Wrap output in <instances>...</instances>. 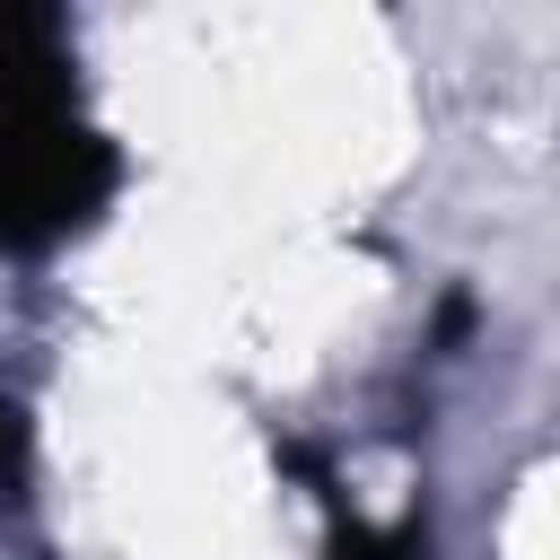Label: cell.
<instances>
[{
	"mask_svg": "<svg viewBox=\"0 0 560 560\" xmlns=\"http://www.w3.org/2000/svg\"><path fill=\"white\" fill-rule=\"evenodd\" d=\"M122 158L88 122L70 18L44 0H0V245L44 254L114 201Z\"/></svg>",
	"mask_w": 560,
	"mask_h": 560,
	"instance_id": "6da1fadb",
	"label": "cell"
},
{
	"mask_svg": "<svg viewBox=\"0 0 560 560\" xmlns=\"http://www.w3.org/2000/svg\"><path fill=\"white\" fill-rule=\"evenodd\" d=\"M332 560H429L420 525H359V516H332Z\"/></svg>",
	"mask_w": 560,
	"mask_h": 560,
	"instance_id": "7a4b0ae2",
	"label": "cell"
},
{
	"mask_svg": "<svg viewBox=\"0 0 560 560\" xmlns=\"http://www.w3.org/2000/svg\"><path fill=\"white\" fill-rule=\"evenodd\" d=\"M26 464H35V438H26V411L0 394V516L26 499Z\"/></svg>",
	"mask_w": 560,
	"mask_h": 560,
	"instance_id": "3957f363",
	"label": "cell"
}]
</instances>
